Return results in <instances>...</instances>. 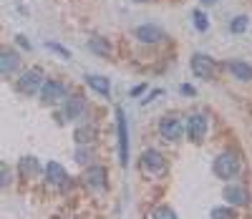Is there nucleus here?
I'll return each mask as SVG.
<instances>
[{
    "label": "nucleus",
    "mask_w": 252,
    "mask_h": 219,
    "mask_svg": "<svg viewBox=\"0 0 252 219\" xmlns=\"http://www.w3.org/2000/svg\"><path fill=\"white\" fill-rule=\"evenodd\" d=\"M242 164L237 159V154H232V151H222V154L212 161V171H215V177L222 179V182H229V179H235L237 174H240Z\"/></svg>",
    "instance_id": "nucleus-1"
},
{
    "label": "nucleus",
    "mask_w": 252,
    "mask_h": 219,
    "mask_svg": "<svg viewBox=\"0 0 252 219\" xmlns=\"http://www.w3.org/2000/svg\"><path fill=\"white\" fill-rule=\"evenodd\" d=\"M116 139H119V161L126 169L129 166V121H126L124 108H116Z\"/></svg>",
    "instance_id": "nucleus-2"
},
{
    "label": "nucleus",
    "mask_w": 252,
    "mask_h": 219,
    "mask_svg": "<svg viewBox=\"0 0 252 219\" xmlns=\"http://www.w3.org/2000/svg\"><path fill=\"white\" fill-rule=\"evenodd\" d=\"M40 86H43V71H40L38 65H33V68H26L23 73H20L15 89L23 96H35L40 91Z\"/></svg>",
    "instance_id": "nucleus-3"
},
{
    "label": "nucleus",
    "mask_w": 252,
    "mask_h": 219,
    "mask_svg": "<svg viewBox=\"0 0 252 219\" xmlns=\"http://www.w3.org/2000/svg\"><path fill=\"white\" fill-rule=\"evenodd\" d=\"M38 94H40V103H43V106H53V103L66 101L68 89H66V83H61V81L51 78V81H43V86H40Z\"/></svg>",
    "instance_id": "nucleus-4"
},
{
    "label": "nucleus",
    "mask_w": 252,
    "mask_h": 219,
    "mask_svg": "<svg viewBox=\"0 0 252 219\" xmlns=\"http://www.w3.org/2000/svg\"><path fill=\"white\" fill-rule=\"evenodd\" d=\"M189 68H192V73L202 81H212L217 76V63L204 53H194L192 61H189Z\"/></svg>",
    "instance_id": "nucleus-5"
},
{
    "label": "nucleus",
    "mask_w": 252,
    "mask_h": 219,
    "mask_svg": "<svg viewBox=\"0 0 252 219\" xmlns=\"http://www.w3.org/2000/svg\"><path fill=\"white\" fill-rule=\"evenodd\" d=\"M139 161H141V169L146 174H152V177H161V174H166V159L157 149H146Z\"/></svg>",
    "instance_id": "nucleus-6"
},
{
    "label": "nucleus",
    "mask_w": 252,
    "mask_h": 219,
    "mask_svg": "<svg viewBox=\"0 0 252 219\" xmlns=\"http://www.w3.org/2000/svg\"><path fill=\"white\" fill-rule=\"evenodd\" d=\"M83 182H86V187L91 191L103 194L109 189V174H106V169H103L101 164H94V166L86 169V174H83Z\"/></svg>",
    "instance_id": "nucleus-7"
},
{
    "label": "nucleus",
    "mask_w": 252,
    "mask_h": 219,
    "mask_svg": "<svg viewBox=\"0 0 252 219\" xmlns=\"http://www.w3.org/2000/svg\"><path fill=\"white\" fill-rule=\"evenodd\" d=\"M159 131H161V136L166 141H182V136H184V119L174 116V114L164 116L159 121Z\"/></svg>",
    "instance_id": "nucleus-8"
},
{
    "label": "nucleus",
    "mask_w": 252,
    "mask_h": 219,
    "mask_svg": "<svg viewBox=\"0 0 252 219\" xmlns=\"http://www.w3.org/2000/svg\"><path fill=\"white\" fill-rule=\"evenodd\" d=\"M184 134L189 136L192 144H202L204 134H207V116L204 114H194L184 121Z\"/></svg>",
    "instance_id": "nucleus-9"
},
{
    "label": "nucleus",
    "mask_w": 252,
    "mask_h": 219,
    "mask_svg": "<svg viewBox=\"0 0 252 219\" xmlns=\"http://www.w3.org/2000/svg\"><path fill=\"white\" fill-rule=\"evenodd\" d=\"M20 68V53L10 46H0V76H13Z\"/></svg>",
    "instance_id": "nucleus-10"
},
{
    "label": "nucleus",
    "mask_w": 252,
    "mask_h": 219,
    "mask_svg": "<svg viewBox=\"0 0 252 219\" xmlns=\"http://www.w3.org/2000/svg\"><path fill=\"white\" fill-rule=\"evenodd\" d=\"M224 202H229L232 207H247L252 202V194L242 184H227L224 187Z\"/></svg>",
    "instance_id": "nucleus-11"
},
{
    "label": "nucleus",
    "mask_w": 252,
    "mask_h": 219,
    "mask_svg": "<svg viewBox=\"0 0 252 219\" xmlns=\"http://www.w3.org/2000/svg\"><path fill=\"white\" fill-rule=\"evenodd\" d=\"M134 35H136V40H139V43H146V46H157V43H161V40H164V31H161V28H157V26H152V23L134 28Z\"/></svg>",
    "instance_id": "nucleus-12"
},
{
    "label": "nucleus",
    "mask_w": 252,
    "mask_h": 219,
    "mask_svg": "<svg viewBox=\"0 0 252 219\" xmlns=\"http://www.w3.org/2000/svg\"><path fill=\"white\" fill-rule=\"evenodd\" d=\"M224 68L232 73L237 81H252V65L247 61H237V58H229L224 61Z\"/></svg>",
    "instance_id": "nucleus-13"
},
{
    "label": "nucleus",
    "mask_w": 252,
    "mask_h": 219,
    "mask_svg": "<svg viewBox=\"0 0 252 219\" xmlns=\"http://www.w3.org/2000/svg\"><path fill=\"white\" fill-rule=\"evenodd\" d=\"M63 106H66V119H81V114L86 111V98L81 94H73L63 101Z\"/></svg>",
    "instance_id": "nucleus-14"
},
{
    "label": "nucleus",
    "mask_w": 252,
    "mask_h": 219,
    "mask_svg": "<svg viewBox=\"0 0 252 219\" xmlns=\"http://www.w3.org/2000/svg\"><path fill=\"white\" fill-rule=\"evenodd\" d=\"M46 179L53 184V187H63L68 182V174H66V169H63L58 161H48L46 164Z\"/></svg>",
    "instance_id": "nucleus-15"
},
{
    "label": "nucleus",
    "mask_w": 252,
    "mask_h": 219,
    "mask_svg": "<svg viewBox=\"0 0 252 219\" xmlns=\"http://www.w3.org/2000/svg\"><path fill=\"white\" fill-rule=\"evenodd\" d=\"M86 83L91 86V89H94L96 94H101L103 98H109V96H111V83H109V78H106V76L89 73V76H86Z\"/></svg>",
    "instance_id": "nucleus-16"
},
{
    "label": "nucleus",
    "mask_w": 252,
    "mask_h": 219,
    "mask_svg": "<svg viewBox=\"0 0 252 219\" xmlns=\"http://www.w3.org/2000/svg\"><path fill=\"white\" fill-rule=\"evenodd\" d=\"M89 51L96 53V56H101V58H111V53H114L111 51V43L106 38H98V35L89 40Z\"/></svg>",
    "instance_id": "nucleus-17"
},
{
    "label": "nucleus",
    "mask_w": 252,
    "mask_h": 219,
    "mask_svg": "<svg viewBox=\"0 0 252 219\" xmlns=\"http://www.w3.org/2000/svg\"><path fill=\"white\" fill-rule=\"evenodd\" d=\"M18 169L23 177H35V174H40V161L35 156H23L18 161Z\"/></svg>",
    "instance_id": "nucleus-18"
},
{
    "label": "nucleus",
    "mask_w": 252,
    "mask_h": 219,
    "mask_svg": "<svg viewBox=\"0 0 252 219\" xmlns=\"http://www.w3.org/2000/svg\"><path fill=\"white\" fill-rule=\"evenodd\" d=\"M76 141H78L81 146L94 144V141H96V128H94V126H78V128H76Z\"/></svg>",
    "instance_id": "nucleus-19"
},
{
    "label": "nucleus",
    "mask_w": 252,
    "mask_h": 219,
    "mask_svg": "<svg viewBox=\"0 0 252 219\" xmlns=\"http://www.w3.org/2000/svg\"><path fill=\"white\" fill-rule=\"evenodd\" d=\"M152 219H179V217H177V212H174L172 207L159 204V207H154V212H152Z\"/></svg>",
    "instance_id": "nucleus-20"
},
{
    "label": "nucleus",
    "mask_w": 252,
    "mask_h": 219,
    "mask_svg": "<svg viewBox=\"0 0 252 219\" xmlns=\"http://www.w3.org/2000/svg\"><path fill=\"white\" fill-rule=\"evenodd\" d=\"M46 48L53 51V53H58L63 61H71V51L66 46H61V43H56V40H46Z\"/></svg>",
    "instance_id": "nucleus-21"
},
{
    "label": "nucleus",
    "mask_w": 252,
    "mask_h": 219,
    "mask_svg": "<svg viewBox=\"0 0 252 219\" xmlns=\"http://www.w3.org/2000/svg\"><path fill=\"white\" fill-rule=\"evenodd\" d=\"M192 18H194V28H197L199 33H207V31H209V18H207L202 10H194Z\"/></svg>",
    "instance_id": "nucleus-22"
},
{
    "label": "nucleus",
    "mask_w": 252,
    "mask_h": 219,
    "mask_svg": "<svg viewBox=\"0 0 252 219\" xmlns=\"http://www.w3.org/2000/svg\"><path fill=\"white\" fill-rule=\"evenodd\" d=\"M209 217H212V219H237V214L229 209V207H215Z\"/></svg>",
    "instance_id": "nucleus-23"
},
{
    "label": "nucleus",
    "mask_w": 252,
    "mask_h": 219,
    "mask_svg": "<svg viewBox=\"0 0 252 219\" xmlns=\"http://www.w3.org/2000/svg\"><path fill=\"white\" fill-rule=\"evenodd\" d=\"M229 31H232V33H245V31H247V18H245V15L232 18V23H229Z\"/></svg>",
    "instance_id": "nucleus-24"
},
{
    "label": "nucleus",
    "mask_w": 252,
    "mask_h": 219,
    "mask_svg": "<svg viewBox=\"0 0 252 219\" xmlns=\"http://www.w3.org/2000/svg\"><path fill=\"white\" fill-rule=\"evenodd\" d=\"M10 182H13V177H10V169H8V166H0V189L10 187Z\"/></svg>",
    "instance_id": "nucleus-25"
},
{
    "label": "nucleus",
    "mask_w": 252,
    "mask_h": 219,
    "mask_svg": "<svg viewBox=\"0 0 252 219\" xmlns=\"http://www.w3.org/2000/svg\"><path fill=\"white\" fill-rule=\"evenodd\" d=\"M144 91H146V83H141V86H134V89H131V91H129V94H131V96H134V98H136V96H141V94H144Z\"/></svg>",
    "instance_id": "nucleus-26"
},
{
    "label": "nucleus",
    "mask_w": 252,
    "mask_h": 219,
    "mask_svg": "<svg viewBox=\"0 0 252 219\" xmlns=\"http://www.w3.org/2000/svg\"><path fill=\"white\" fill-rule=\"evenodd\" d=\"M15 40H18V43H20V46H23L26 51H31V43H28V38H26V35H18Z\"/></svg>",
    "instance_id": "nucleus-27"
},
{
    "label": "nucleus",
    "mask_w": 252,
    "mask_h": 219,
    "mask_svg": "<svg viewBox=\"0 0 252 219\" xmlns=\"http://www.w3.org/2000/svg\"><path fill=\"white\" fill-rule=\"evenodd\" d=\"M157 96H161V91H159V89H157V91H152V94H149V96H146V98H144L141 103H152V101H154Z\"/></svg>",
    "instance_id": "nucleus-28"
},
{
    "label": "nucleus",
    "mask_w": 252,
    "mask_h": 219,
    "mask_svg": "<svg viewBox=\"0 0 252 219\" xmlns=\"http://www.w3.org/2000/svg\"><path fill=\"white\" fill-rule=\"evenodd\" d=\"M182 94H187V96H194V89H192V86H182Z\"/></svg>",
    "instance_id": "nucleus-29"
},
{
    "label": "nucleus",
    "mask_w": 252,
    "mask_h": 219,
    "mask_svg": "<svg viewBox=\"0 0 252 219\" xmlns=\"http://www.w3.org/2000/svg\"><path fill=\"white\" fill-rule=\"evenodd\" d=\"M217 0H202V5H215Z\"/></svg>",
    "instance_id": "nucleus-30"
},
{
    "label": "nucleus",
    "mask_w": 252,
    "mask_h": 219,
    "mask_svg": "<svg viewBox=\"0 0 252 219\" xmlns=\"http://www.w3.org/2000/svg\"><path fill=\"white\" fill-rule=\"evenodd\" d=\"M136 3H152V0H136Z\"/></svg>",
    "instance_id": "nucleus-31"
}]
</instances>
